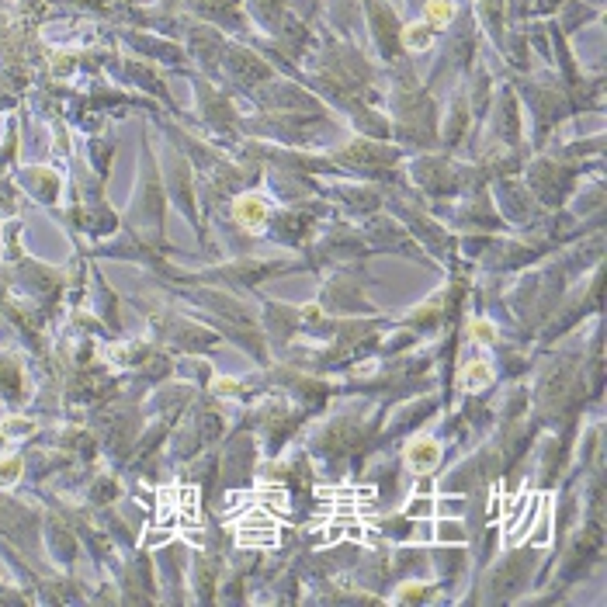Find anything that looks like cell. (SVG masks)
Instances as JSON below:
<instances>
[{"mask_svg": "<svg viewBox=\"0 0 607 607\" xmlns=\"http://www.w3.org/2000/svg\"><path fill=\"white\" fill-rule=\"evenodd\" d=\"M437 455H441V448L434 445V441H420V445H413V448H410V462H413L417 469L434 465V462H437Z\"/></svg>", "mask_w": 607, "mask_h": 607, "instance_id": "1", "label": "cell"}, {"mask_svg": "<svg viewBox=\"0 0 607 607\" xmlns=\"http://www.w3.org/2000/svg\"><path fill=\"white\" fill-rule=\"evenodd\" d=\"M236 215L243 219L247 226H257L260 219H264V201H257V198H253V201H250V198H243V201L236 205Z\"/></svg>", "mask_w": 607, "mask_h": 607, "instance_id": "2", "label": "cell"}, {"mask_svg": "<svg viewBox=\"0 0 607 607\" xmlns=\"http://www.w3.org/2000/svg\"><path fill=\"white\" fill-rule=\"evenodd\" d=\"M451 14V4H434L430 8V18H448Z\"/></svg>", "mask_w": 607, "mask_h": 607, "instance_id": "3", "label": "cell"}]
</instances>
